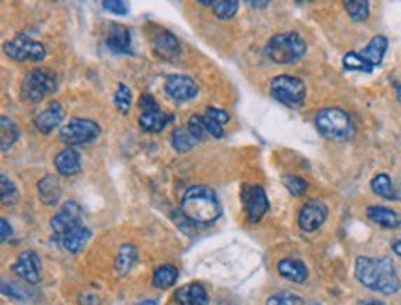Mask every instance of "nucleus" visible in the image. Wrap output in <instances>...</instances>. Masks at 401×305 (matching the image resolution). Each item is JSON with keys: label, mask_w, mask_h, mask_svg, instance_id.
Instances as JSON below:
<instances>
[{"label": "nucleus", "mask_w": 401, "mask_h": 305, "mask_svg": "<svg viewBox=\"0 0 401 305\" xmlns=\"http://www.w3.org/2000/svg\"><path fill=\"white\" fill-rule=\"evenodd\" d=\"M63 119H65V113H63L62 106H59L57 102H54V104H50L45 111H41V113L37 115L36 128L39 129L41 134L48 135L50 132H54L57 126L62 125Z\"/></svg>", "instance_id": "obj_17"}, {"label": "nucleus", "mask_w": 401, "mask_h": 305, "mask_svg": "<svg viewBox=\"0 0 401 305\" xmlns=\"http://www.w3.org/2000/svg\"><path fill=\"white\" fill-rule=\"evenodd\" d=\"M78 224H82V207L78 206L76 202L63 204V207L56 213V217L52 218L50 222L52 235H54L52 239L59 241L63 233L78 226Z\"/></svg>", "instance_id": "obj_11"}, {"label": "nucleus", "mask_w": 401, "mask_h": 305, "mask_svg": "<svg viewBox=\"0 0 401 305\" xmlns=\"http://www.w3.org/2000/svg\"><path fill=\"white\" fill-rule=\"evenodd\" d=\"M366 215H368V218H370L372 222L381 226V228L394 229L401 226V215L396 211H392V209H388V207L372 206L368 207Z\"/></svg>", "instance_id": "obj_20"}, {"label": "nucleus", "mask_w": 401, "mask_h": 305, "mask_svg": "<svg viewBox=\"0 0 401 305\" xmlns=\"http://www.w3.org/2000/svg\"><path fill=\"white\" fill-rule=\"evenodd\" d=\"M187 128H189L190 134L195 135L198 141L206 139L207 137V129H206V126H204L202 115H192V117H190V120H189V125H187Z\"/></svg>", "instance_id": "obj_38"}, {"label": "nucleus", "mask_w": 401, "mask_h": 305, "mask_svg": "<svg viewBox=\"0 0 401 305\" xmlns=\"http://www.w3.org/2000/svg\"><path fill=\"white\" fill-rule=\"evenodd\" d=\"M115 106L120 113H128L129 108H132V91H129L128 85L124 83H118L117 91H115Z\"/></svg>", "instance_id": "obj_35"}, {"label": "nucleus", "mask_w": 401, "mask_h": 305, "mask_svg": "<svg viewBox=\"0 0 401 305\" xmlns=\"http://www.w3.org/2000/svg\"><path fill=\"white\" fill-rule=\"evenodd\" d=\"M56 74L47 69H36L22 82V99L34 104L41 102L56 91Z\"/></svg>", "instance_id": "obj_6"}, {"label": "nucleus", "mask_w": 401, "mask_h": 305, "mask_svg": "<svg viewBox=\"0 0 401 305\" xmlns=\"http://www.w3.org/2000/svg\"><path fill=\"white\" fill-rule=\"evenodd\" d=\"M104 10L111 11L115 15H126L128 13V6L124 4V2H118V0H113V2H104Z\"/></svg>", "instance_id": "obj_42"}, {"label": "nucleus", "mask_w": 401, "mask_h": 305, "mask_svg": "<svg viewBox=\"0 0 401 305\" xmlns=\"http://www.w3.org/2000/svg\"><path fill=\"white\" fill-rule=\"evenodd\" d=\"M270 93H272L274 99L288 106V108H300L305 100L307 87L300 78L281 74L270 82Z\"/></svg>", "instance_id": "obj_5"}, {"label": "nucleus", "mask_w": 401, "mask_h": 305, "mask_svg": "<svg viewBox=\"0 0 401 305\" xmlns=\"http://www.w3.org/2000/svg\"><path fill=\"white\" fill-rule=\"evenodd\" d=\"M0 226H2V243H6V241H8V239L11 237V226H10V222H8V220H6V218H2V220H0Z\"/></svg>", "instance_id": "obj_43"}, {"label": "nucleus", "mask_w": 401, "mask_h": 305, "mask_svg": "<svg viewBox=\"0 0 401 305\" xmlns=\"http://www.w3.org/2000/svg\"><path fill=\"white\" fill-rule=\"evenodd\" d=\"M176 302L180 305H207L209 304V295L204 285L189 283L183 285L174 292Z\"/></svg>", "instance_id": "obj_16"}, {"label": "nucleus", "mask_w": 401, "mask_h": 305, "mask_svg": "<svg viewBox=\"0 0 401 305\" xmlns=\"http://www.w3.org/2000/svg\"><path fill=\"white\" fill-rule=\"evenodd\" d=\"M165 91L172 100L189 102L198 94V85L192 78L185 76V74H172L167 78Z\"/></svg>", "instance_id": "obj_12"}, {"label": "nucleus", "mask_w": 401, "mask_h": 305, "mask_svg": "<svg viewBox=\"0 0 401 305\" xmlns=\"http://www.w3.org/2000/svg\"><path fill=\"white\" fill-rule=\"evenodd\" d=\"M0 126H2V135H0V145L2 150L8 152L11 146L15 145V141L19 139V128L10 117H2L0 119Z\"/></svg>", "instance_id": "obj_28"}, {"label": "nucleus", "mask_w": 401, "mask_h": 305, "mask_svg": "<svg viewBox=\"0 0 401 305\" xmlns=\"http://www.w3.org/2000/svg\"><path fill=\"white\" fill-rule=\"evenodd\" d=\"M100 132L102 129L97 122L76 117V119L69 120L67 125L59 129V141L69 146L87 145V143H93V141L98 139Z\"/></svg>", "instance_id": "obj_7"}, {"label": "nucleus", "mask_w": 401, "mask_h": 305, "mask_svg": "<svg viewBox=\"0 0 401 305\" xmlns=\"http://www.w3.org/2000/svg\"><path fill=\"white\" fill-rule=\"evenodd\" d=\"M396 97H398V102L401 104V83L400 85H396Z\"/></svg>", "instance_id": "obj_46"}, {"label": "nucleus", "mask_w": 401, "mask_h": 305, "mask_svg": "<svg viewBox=\"0 0 401 305\" xmlns=\"http://www.w3.org/2000/svg\"><path fill=\"white\" fill-rule=\"evenodd\" d=\"M54 165L62 176H74L82 171V157L74 148H63L59 154L54 157Z\"/></svg>", "instance_id": "obj_18"}, {"label": "nucleus", "mask_w": 401, "mask_h": 305, "mask_svg": "<svg viewBox=\"0 0 401 305\" xmlns=\"http://www.w3.org/2000/svg\"><path fill=\"white\" fill-rule=\"evenodd\" d=\"M344 67L350 69V71H360V73H366V74H370L372 71H374V67H372L370 63L366 62V59H363V56L357 54V52H350V54H346Z\"/></svg>", "instance_id": "obj_33"}, {"label": "nucleus", "mask_w": 401, "mask_h": 305, "mask_svg": "<svg viewBox=\"0 0 401 305\" xmlns=\"http://www.w3.org/2000/svg\"><path fill=\"white\" fill-rule=\"evenodd\" d=\"M357 305H386V304H383V302H379V300H365V302H359Z\"/></svg>", "instance_id": "obj_45"}, {"label": "nucleus", "mask_w": 401, "mask_h": 305, "mask_svg": "<svg viewBox=\"0 0 401 305\" xmlns=\"http://www.w3.org/2000/svg\"><path fill=\"white\" fill-rule=\"evenodd\" d=\"M137 305H157V304L152 300H146V302H141V304H137Z\"/></svg>", "instance_id": "obj_48"}, {"label": "nucleus", "mask_w": 401, "mask_h": 305, "mask_svg": "<svg viewBox=\"0 0 401 305\" xmlns=\"http://www.w3.org/2000/svg\"><path fill=\"white\" fill-rule=\"evenodd\" d=\"M242 206H244V213H246L250 222H261V218L265 217L268 211V198L265 189L259 185L242 187Z\"/></svg>", "instance_id": "obj_9"}, {"label": "nucleus", "mask_w": 401, "mask_h": 305, "mask_svg": "<svg viewBox=\"0 0 401 305\" xmlns=\"http://www.w3.org/2000/svg\"><path fill=\"white\" fill-rule=\"evenodd\" d=\"M106 43H108L109 50L117 52V54H124V52H128L129 43H132L129 30L122 24H111Z\"/></svg>", "instance_id": "obj_22"}, {"label": "nucleus", "mask_w": 401, "mask_h": 305, "mask_svg": "<svg viewBox=\"0 0 401 305\" xmlns=\"http://www.w3.org/2000/svg\"><path fill=\"white\" fill-rule=\"evenodd\" d=\"M283 185L287 187V191L293 194V197H302L305 194V191L309 189V183L304 178L294 176V174H285L283 176Z\"/></svg>", "instance_id": "obj_34"}, {"label": "nucleus", "mask_w": 401, "mask_h": 305, "mask_svg": "<svg viewBox=\"0 0 401 305\" xmlns=\"http://www.w3.org/2000/svg\"><path fill=\"white\" fill-rule=\"evenodd\" d=\"M325 218H328V206L324 202H320V200H309L300 209L298 224L304 232L311 233L316 232L325 222Z\"/></svg>", "instance_id": "obj_13"}, {"label": "nucleus", "mask_w": 401, "mask_h": 305, "mask_svg": "<svg viewBox=\"0 0 401 305\" xmlns=\"http://www.w3.org/2000/svg\"><path fill=\"white\" fill-rule=\"evenodd\" d=\"M11 272L28 285H36L41 280V259L34 250H24L19 254L17 261L11 264Z\"/></svg>", "instance_id": "obj_10"}, {"label": "nucleus", "mask_w": 401, "mask_h": 305, "mask_svg": "<svg viewBox=\"0 0 401 305\" xmlns=\"http://www.w3.org/2000/svg\"><path fill=\"white\" fill-rule=\"evenodd\" d=\"M202 120H204V126L207 129V135H211V137H224V128H222L218 122H215L213 119H209L207 115H202Z\"/></svg>", "instance_id": "obj_39"}, {"label": "nucleus", "mask_w": 401, "mask_h": 305, "mask_svg": "<svg viewBox=\"0 0 401 305\" xmlns=\"http://www.w3.org/2000/svg\"><path fill=\"white\" fill-rule=\"evenodd\" d=\"M211 10H213V13L218 17V19H222V21H227V19H232V17L237 13V10H239V2H235V0H222V2H213Z\"/></svg>", "instance_id": "obj_31"}, {"label": "nucleus", "mask_w": 401, "mask_h": 305, "mask_svg": "<svg viewBox=\"0 0 401 305\" xmlns=\"http://www.w3.org/2000/svg\"><path fill=\"white\" fill-rule=\"evenodd\" d=\"M278 272L283 278H287V280L294 281V283H304L305 280H307V267H305L302 261H298V259H281L278 263Z\"/></svg>", "instance_id": "obj_21"}, {"label": "nucleus", "mask_w": 401, "mask_h": 305, "mask_svg": "<svg viewBox=\"0 0 401 305\" xmlns=\"http://www.w3.org/2000/svg\"><path fill=\"white\" fill-rule=\"evenodd\" d=\"M206 115L209 117V119H213L215 122H218L220 126H224L230 120V115H227V111H224V109H216V108H207Z\"/></svg>", "instance_id": "obj_41"}, {"label": "nucleus", "mask_w": 401, "mask_h": 305, "mask_svg": "<svg viewBox=\"0 0 401 305\" xmlns=\"http://www.w3.org/2000/svg\"><path fill=\"white\" fill-rule=\"evenodd\" d=\"M355 278L366 289L381 295H394L401 287L396 267L388 257H357Z\"/></svg>", "instance_id": "obj_1"}, {"label": "nucleus", "mask_w": 401, "mask_h": 305, "mask_svg": "<svg viewBox=\"0 0 401 305\" xmlns=\"http://www.w3.org/2000/svg\"><path fill=\"white\" fill-rule=\"evenodd\" d=\"M170 141H172V146H174V150L178 154H187V152H190L198 145V139L190 134L187 126L185 128H176L172 132V139Z\"/></svg>", "instance_id": "obj_26"}, {"label": "nucleus", "mask_w": 401, "mask_h": 305, "mask_svg": "<svg viewBox=\"0 0 401 305\" xmlns=\"http://www.w3.org/2000/svg\"><path fill=\"white\" fill-rule=\"evenodd\" d=\"M170 119L174 117H169L163 111H152V113H143L139 117V126L148 132V134H155V132H161L170 122Z\"/></svg>", "instance_id": "obj_25"}, {"label": "nucleus", "mask_w": 401, "mask_h": 305, "mask_svg": "<svg viewBox=\"0 0 401 305\" xmlns=\"http://www.w3.org/2000/svg\"><path fill=\"white\" fill-rule=\"evenodd\" d=\"M89 239H91V232H89V228H85L82 222L69 229V232L63 233L57 243H59V246H62L65 252H69V254H78V252H82L83 246L89 243Z\"/></svg>", "instance_id": "obj_14"}, {"label": "nucleus", "mask_w": 401, "mask_h": 305, "mask_svg": "<svg viewBox=\"0 0 401 305\" xmlns=\"http://www.w3.org/2000/svg\"><path fill=\"white\" fill-rule=\"evenodd\" d=\"M6 56L15 62H41L47 57V48L28 36H17L4 45Z\"/></svg>", "instance_id": "obj_8"}, {"label": "nucleus", "mask_w": 401, "mask_h": 305, "mask_svg": "<svg viewBox=\"0 0 401 305\" xmlns=\"http://www.w3.org/2000/svg\"><path fill=\"white\" fill-rule=\"evenodd\" d=\"M267 305H304V302H302L300 296L283 290V292H276V295L270 296L267 300Z\"/></svg>", "instance_id": "obj_37"}, {"label": "nucleus", "mask_w": 401, "mask_h": 305, "mask_svg": "<svg viewBox=\"0 0 401 305\" xmlns=\"http://www.w3.org/2000/svg\"><path fill=\"white\" fill-rule=\"evenodd\" d=\"M372 191L376 192L377 197H383L386 200H396V189L392 185V180L388 174H377L372 180Z\"/></svg>", "instance_id": "obj_29"}, {"label": "nucleus", "mask_w": 401, "mask_h": 305, "mask_svg": "<svg viewBox=\"0 0 401 305\" xmlns=\"http://www.w3.org/2000/svg\"><path fill=\"white\" fill-rule=\"evenodd\" d=\"M2 292H4L8 298H13L17 302H28L30 296L34 295L28 287H24V283H2Z\"/></svg>", "instance_id": "obj_30"}, {"label": "nucleus", "mask_w": 401, "mask_h": 305, "mask_svg": "<svg viewBox=\"0 0 401 305\" xmlns=\"http://www.w3.org/2000/svg\"><path fill=\"white\" fill-rule=\"evenodd\" d=\"M135 261H137V248L134 244H124V246H120L117 259H115V269L120 276H126L129 270L134 269Z\"/></svg>", "instance_id": "obj_24"}, {"label": "nucleus", "mask_w": 401, "mask_h": 305, "mask_svg": "<svg viewBox=\"0 0 401 305\" xmlns=\"http://www.w3.org/2000/svg\"><path fill=\"white\" fill-rule=\"evenodd\" d=\"M154 50L165 59H176L181 54L180 41L170 31L160 30L154 37Z\"/></svg>", "instance_id": "obj_19"}, {"label": "nucleus", "mask_w": 401, "mask_h": 305, "mask_svg": "<svg viewBox=\"0 0 401 305\" xmlns=\"http://www.w3.org/2000/svg\"><path fill=\"white\" fill-rule=\"evenodd\" d=\"M348 15L353 19V21H365L368 13H370V4L368 2H363V0H350L344 4Z\"/></svg>", "instance_id": "obj_32"}, {"label": "nucleus", "mask_w": 401, "mask_h": 305, "mask_svg": "<svg viewBox=\"0 0 401 305\" xmlns=\"http://www.w3.org/2000/svg\"><path fill=\"white\" fill-rule=\"evenodd\" d=\"M392 250H394V254L400 255V257H401V239H398L396 243L392 244Z\"/></svg>", "instance_id": "obj_44"}, {"label": "nucleus", "mask_w": 401, "mask_h": 305, "mask_svg": "<svg viewBox=\"0 0 401 305\" xmlns=\"http://www.w3.org/2000/svg\"><path fill=\"white\" fill-rule=\"evenodd\" d=\"M305 50L307 45L298 34H276L267 45V56L279 65L296 63L304 57Z\"/></svg>", "instance_id": "obj_4"}, {"label": "nucleus", "mask_w": 401, "mask_h": 305, "mask_svg": "<svg viewBox=\"0 0 401 305\" xmlns=\"http://www.w3.org/2000/svg\"><path fill=\"white\" fill-rule=\"evenodd\" d=\"M316 128L324 137L331 141H346L355 134L353 120L350 115L339 108H325L316 115Z\"/></svg>", "instance_id": "obj_3"}, {"label": "nucleus", "mask_w": 401, "mask_h": 305, "mask_svg": "<svg viewBox=\"0 0 401 305\" xmlns=\"http://www.w3.org/2000/svg\"><path fill=\"white\" fill-rule=\"evenodd\" d=\"M0 185H2V192H0V197H2V204L4 206H11V204L17 202V197H19V191H17L15 183L10 180V178L2 174L0 178Z\"/></svg>", "instance_id": "obj_36"}, {"label": "nucleus", "mask_w": 401, "mask_h": 305, "mask_svg": "<svg viewBox=\"0 0 401 305\" xmlns=\"http://www.w3.org/2000/svg\"><path fill=\"white\" fill-rule=\"evenodd\" d=\"M396 198L401 202V180H400V183H398V189H396Z\"/></svg>", "instance_id": "obj_47"}, {"label": "nucleus", "mask_w": 401, "mask_h": 305, "mask_svg": "<svg viewBox=\"0 0 401 305\" xmlns=\"http://www.w3.org/2000/svg\"><path fill=\"white\" fill-rule=\"evenodd\" d=\"M62 183H59V180H57L56 176H52V174L45 176L37 183V197H39V200L47 207L57 206L59 200H62Z\"/></svg>", "instance_id": "obj_15"}, {"label": "nucleus", "mask_w": 401, "mask_h": 305, "mask_svg": "<svg viewBox=\"0 0 401 305\" xmlns=\"http://www.w3.org/2000/svg\"><path fill=\"white\" fill-rule=\"evenodd\" d=\"M139 108L143 109V113H152V111H160V108H157V102H155V99H154V97H152V94H148V93L141 94Z\"/></svg>", "instance_id": "obj_40"}, {"label": "nucleus", "mask_w": 401, "mask_h": 305, "mask_svg": "<svg viewBox=\"0 0 401 305\" xmlns=\"http://www.w3.org/2000/svg\"><path fill=\"white\" fill-rule=\"evenodd\" d=\"M181 211L195 226H211L220 217V200L213 189L206 185H192L181 198Z\"/></svg>", "instance_id": "obj_2"}, {"label": "nucleus", "mask_w": 401, "mask_h": 305, "mask_svg": "<svg viewBox=\"0 0 401 305\" xmlns=\"http://www.w3.org/2000/svg\"><path fill=\"white\" fill-rule=\"evenodd\" d=\"M386 47H388V41H386L385 36H376L368 43V47L360 52L363 59L370 63L372 67H377L381 62H383V56H385Z\"/></svg>", "instance_id": "obj_23"}, {"label": "nucleus", "mask_w": 401, "mask_h": 305, "mask_svg": "<svg viewBox=\"0 0 401 305\" xmlns=\"http://www.w3.org/2000/svg\"><path fill=\"white\" fill-rule=\"evenodd\" d=\"M178 280V269L172 267V264H163L160 269L154 272V278H152V283L157 289H169Z\"/></svg>", "instance_id": "obj_27"}]
</instances>
